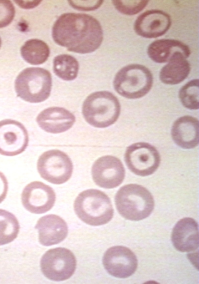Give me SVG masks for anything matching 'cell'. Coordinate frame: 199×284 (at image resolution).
Masks as SVG:
<instances>
[{
    "label": "cell",
    "mask_w": 199,
    "mask_h": 284,
    "mask_svg": "<svg viewBox=\"0 0 199 284\" xmlns=\"http://www.w3.org/2000/svg\"><path fill=\"white\" fill-rule=\"evenodd\" d=\"M52 36L56 43L68 51L85 54L94 51L100 46L103 31L99 22L92 16L68 13L56 20Z\"/></svg>",
    "instance_id": "obj_1"
},
{
    "label": "cell",
    "mask_w": 199,
    "mask_h": 284,
    "mask_svg": "<svg viewBox=\"0 0 199 284\" xmlns=\"http://www.w3.org/2000/svg\"><path fill=\"white\" fill-rule=\"evenodd\" d=\"M116 208L125 219L138 221L149 217L154 207L151 193L144 187L130 184L123 186L115 197Z\"/></svg>",
    "instance_id": "obj_2"
},
{
    "label": "cell",
    "mask_w": 199,
    "mask_h": 284,
    "mask_svg": "<svg viewBox=\"0 0 199 284\" xmlns=\"http://www.w3.org/2000/svg\"><path fill=\"white\" fill-rule=\"evenodd\" d=\"M73 206L79 219L90 226L106 224L114 215L110 198L97 189H89L80 192L75 198Z\"/></svg>",
    "instance_id": "obj_3"
},
{
    "label": "cell",
    "mask_w": 199,
    "mask_h": 284,
    "mask_svg": "<svg viewBox=\"0 0 199 284\" xmlns=\"http://www.w3.org/2000/svg\"><path fill=\"white\" fill-rule=\"evenodd\" d=\"M120 111L121 106L117 98L106 91L90 94L82 107L86 121L97 128H105L114 124L118 119Z\"/></svg>",
    "instance_id": "obj_4"
},
{
    "label": "cell",
    "mask_w": 199,
    "mask_h": 284,
    "mask_svg": "<svg viewBox=\"0 0 199 284\" xmlns=\"http://www.w3.org/2000/svg\"><path fill=\"white\" fill-rule=\"evenodd\" d=\"M17 96L30 103H40L50 96L52 77L50 72L41 67H28L22 70L15 82Z\"/></svg>",
    "instance_id": "obj_5"
},
{
    "label": "cell",
    "mask_w": 199,
    "mask_h": 284,
    "mask_svg": "<svg viewBox=\"0 0 199 284\" xmlns=\"http://www.w3.org/2000/svg\"><path fill=\"white\" fill-rule=\"evenodd\" d=\"M153 84V76L146 66L132 64L124 66L116 75L113 85L116 91L128 99H137L146 95Z\"/></svg>",
    "instance_id": "obj_6"
},
{
    "label": "cell",
    "mask_w": 199,
    "mask_h": 284,
    "mask_svg": "<svg viewBox=\"0 0 199 284\" xmlns=\"http://www.w3.org/2000/svg\"><path fill=\"white\" fill-rule=\"evenodd\" d=\"M41 270L47 278L60 281L69 278L74 273L76 260L74 254L63 247L47 251L40 261Z\"/></svg>",
    "instance_id": "obj_7"
},
{
    "label": "cell",
    "mask_w": 199,
    "mask_h": 284,
    "mask_svg": "<svg viewBox=\"0 0 199 284\" xmlns=\"http://www.w3.org/2000/svg\"><path fill=\"white\" fill-rule=\"evenodd\" d=\"M73 168L69 157L58 150L45 152L37 162L38 171L41 177L55 184L67 182L72 175Z\"/></svg>",
    "instance_id": "obj_8"
},
{
    "label": "cell",
    "mask_w": 199,
    "mask_h": 284,
    "mask_svg": "<svg viewBox=\"0 0 199 284\" xmlns=\"http://www.w3.org/2000/svg\"><path fill=\"white\" fill-rule=\"evenodd\" d=\"M124 159L128 169L141 176L152 174L160 163V156L157 149L144 142L134 143L127 147Z\"/></svg>",
    "instance_id": "obj_9"
},
{
    "label": "cell",
    "mask_w": 199,
    "mask_h": 284,
    "mask_svg": "<svg viewBox=\"0 0 199 284\" xmlns=\"http://www.w3.org/2000/svg\"><path fill=\"white\" fill-rule=\"evenodd\" d=\"M28 143L27 130L21 123L12 119L0 121V154L19 155L25 151Z\"/></svg>",
    "instance_id": "obj_10"
},
{
    "label": "cell",
    "mask_w": 199,
    "mask_h": 284,
    "mask_svg": "<svg viewBox=\"0 0 199 284\" xmlns=\"http://www.w3.org/2000/svg\"><path fill=\"white\" fill-rule=\"evenodd\" d=\"M103 264L111 275L125 278L134 273L138 260L135 254L128 248L115 246L106 251L103 257Z\"/></svg>",
    "instance_id": "obj_11"
},
{
    "label": "cell",
    "mask_w": 199,
    "mask_h": 284,
    "mask_svg": "<svg viewBox=\"0 0 199 284\" xmlns=\"http://www.w3.org/2000/svg\"><path fill=\"white\" fill-rule=\"evenodd\" d=\"M93 181L98 186L107 189L115 188L123 181L125 171L121 161L112 156L99 158L91 168Z\"/></svg>",
    "instance_id": "obj_12"
},
{
    "label": "cell",
    "mask_w": 199,
    "mask_h": 284,
    "mask_svg": "<svg viewBox=\"0 0 199 284\" xmlns=\"http://www.w3.org/2000/svg\"><path fill=\"white\" fill-rule=\"evenodd\" d=\"M21 199L24 207L29 212L41 214L52 208L56 194L50 186L40 181H33L25 186Z\"/></svg>",
    "instance_id": "obj_13"
},
{
    "label": "cell",
    "mask_w": 199,
    "mask_h": 284,
    "mask_svg": "<svg viewBox=\"0 0 199 284\" xmlns=\"http://www.w3.org/2000/svg\"><path fill=\"white\" fill-rule=\"evenodd\" d=\"M171 25L170 16L159 10H150L140 15L134 23V30L139 36L147 38L164 35Z\"/></svg>",
    "instance_id": "obj_14"
},
{
    "label": "cell",
    "mask_w": 199,
    "mask_h": 284,
    "mask_svg": "<svg viewBox=\"0 0 199 284\" xmlns=\"http://www.w3.org/2000/svg\"><path fill=\"white\" fill-rule=\"evenodd\" d=\"M35 228L38 230L39 242L45 246L61 242L68 234L66 223L55 215H48L40 218Z\"/></svg>",
    "instance_id": "obj_15"
},
{
    "label": "cell",
    "mask_w": 199,
    "mask_h": 284,
    "mask_svg": "<svg viewBox=\"0 0 199 284\" xmlns=\"http://www.w3.org/2000/svg\"><path fill=\"white\" fill-rule=\"evenodd\" d=\"M36 121L44 131L59 133L70 129L75 121V117L64 108L52 107L41 111L37 116Z\"/></svg>",
    "instance_id": "obj_16"
},
{
    "label": "cell",
    "mask_w": 199,
    "mask_h": 284,
    "mask_svg": "<svg viewBox=\"0 0 199 284\" xmlns=\"http://www.w3.org/2000/svg\"><path fill=\"white\" fill-rule=\"evenodd\" d=\"M171 241L175 248L180 252H191L198 247V228L196 222L190 218L180 220L174 226Z\"/></svg>",
    "instance_id": "obj_17"
},
{
    "label": "cell",
    "mask_w": 199,
    "mask_h": 284,
    "mask_svg": "<svg viewBox=\"0 0 199 284\" xmlns=\"http://www.w3.org/2000/svg\"><path fill=\"white\" fill-rule=\"evenodd\" d=\"M199 123L195 117L185 115L179 117L173 123L171 136L174 142L184 149L196 147L199 141Z\"/></svg>",
    "instance_id": "obj_18"
},
{
    "label": "cell",
    "mask_w": 199,
    "mask_h": 284,
    "mask_svg": "<svg viewBox=\"0 0 199 284\" xmlns=\"http://www.w3.org/2000/svg\"><path fill=\"white\" fill-rule=\"evenodd\" d=\"M179 52L184 54L187 58L191 53L186 44L171 39L155 40L149 45L147 49L149 57L157 63L167 62L175 54Z\"/></svg>",
    "instance_id": "obj_19"
},
{
    "label": "cell",
    "mask_w": 199,
    "mask_h": 284,
    "mask_svg": "<svg viewBox=\"0 0 199 284\" xmlns=\"http://www.w3.org/2000/svg\"><path fill=\"white\" fill-rule=\"evenodd\" d=\"M186 58L182 53L175 54L168 63L161 68L159 74L161 81L165 84L175 85L184 80L191 68Z\"/></svg>",
    "instance_id": "obj_20"
},
{
    "label": "cell",
    "mask_w": 199,
    "mask_h": 284,
    "mask_svg": "<svg viewBox=\"0 0 199 284\" xmlns=\"http://www.w3.org/2000/svg\"><path fill=\"white\" fill-rule=\"evenodd\" d=\"M20 51L23 59L32 65L43 63L50 54L48 45L38 39H31L26 41L21 47Z\"/></svg>",
    "instance_id": "obj_21"
},
{
    "label": "cell",
    "mask_w": 199,
    "mask_h": 284,
    "mask_svg": "<svg viewBox=\"0 0 199 284\" xmlns=\"http://www.w3.org/2000/svg\"><path fill=\"white\" fill-rule=\"evenodd\" d=\"M53 63L54 73L62 80L72 81L77 77L79 63L73 56L65 54L57 55Z\"/></svg>",
    "instance_id": "obj_22"
},
{
    "label": "cell",
    "mask_w": 199,
    "mask_h": 284,
    "mask_svg": "<svg viewBox=\"0 0 199 284\" xmlns=\"http://www.w3.org/2000/svg\"><path fill=\"white\" fill-rule=\"evenodd\" d=\"M19 230L20 225L17 218L12 213L0 209V245L14 241Z\"/></svg>",
    "instance_id": "obj_23"
},
{
    "label": "cell",
    "mask_w": 199,
    "mask_h": 284,
    "mask_svg": "<svg viewBox=\"0 0 199 284\" xmlns=\"http://www.w3.org/2000/svg\"><path fill=\"white\" fill-rule=\"evenodd\" d=\"M198 79H194L180 88L179 98L185 107L191 110L198 109Z\"/></svg>",
    "instance_id": "obj_24"
},
{
    "label": "cell",
    "mask_w": 199,
    "mask_h": 284,
    "mask_svg": "<svg viewBox=\"0 0 199 284\" xmlns=\"http://www.w3.org/2000/svg\"><path fill=\"white\" fill-rule=\"evenodd\" d=\"M112 3L121 13L133 15L143 10L148 4V1H113Z\"/></svg>",
    "instance_id": "obj_25"
},
{
    "label": "cell",
    "mask_w": 199,
    "mask_h": 284,
    "mask_svg": "<svg viewBox=\"0 0 199 284\" xmlns=\"http://www.w3.org/2000/svg\"><path fill=\"white\" fill-rule=\"evenodd\" d=\"M15 9L10 1H0V28L8 26L13 20Z\"/></svg>",
    "instance_id": "obj_26"
},
{
    "label": "cell",
    "mask_w": 199,
    "mask_h": 284,
    "mask_svg": "<svg viewBox=\"0 0 199 284\" xmlns=\"http://www.w3.org/2000/svg\"><path fill=\"white\" fill-rule=\"evenodd\" d=\"M70 6L75 9L81 11H92L98 8L103 1H69Z\"/></svg>",
    "instance_id": "obj_27"
},
{
    "label": "cell",
    "mask_w": 199,
    "mask_h": 284,
    "mask_svg": "<svg viewBox=\"0 0 199 284\" xmlns=\"http://www.w3.org/2000/svg\"><path fill=\"white\" fill-rule=\"evenodd\" d=\"M8 189V182L5 175L0 171V203L5 199Z\"/></svg>",
    "instance_id": "obj_28"
},
{
    "label": "cell",
    "mask_w": 199,
    "mask_h": 284,
    "mask_svg": "<svg viewBox=\"0 0 199 284\" xmlns=\"http://www.w3.org/2000/svg\"><path fill=\"white\" fill-rule=\"evenodd\" d=\"M40 1H33V2H22L21 1H16V3L18 4L20 7L24 8H32V7H35L37 6L39 3Z\"/></svg>",
    "instance_id": "obj_29"
},
{
    "label": "cell",
    "mask_w": 199,
    "mask_h": 284,
    "mask_svg": "<svg viewBox=\"0 0 199 284\" xmlns=\"http://www.w3.org/2000/svg\"><path fill=\"white\" fill-rule=\"evenodd\" d=\"M1 44H2V40H1V38L0 37V48H1Z\"/></svg>",
    "instance_id": "obj_30"
}]
</instances>
